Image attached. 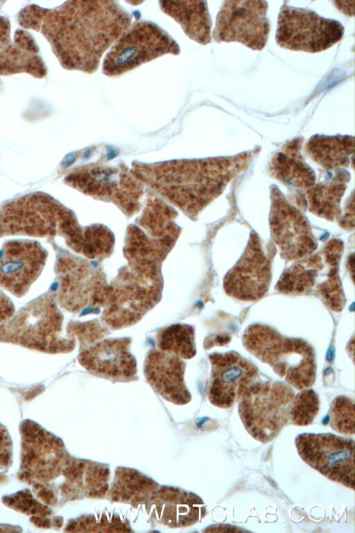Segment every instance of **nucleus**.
<instances>
[{
  "mask_svg": "<svg viewBox=\"0 0 355 533\" xmlns=\"http://www.w3.org/2000/svg\"><path fill=\"white\" fill-rule=\"evenodd\" d=\"M132 17L111 0L67 1L54 8L35 4L23 8L19 24L40 32L61 66L93 74L104 53L132 24Z\"/></svg>",
  "mask_w": 355,
  "mask_h": 533,
  "instance_id": "nucleus-1",
  "label": "nucleus"
},
{
  "mask_svg": "<svg viewBox=\"0 0 355 533\" xmlns=\"http://www.w3.org/2000/svg\"><path fill=\"white\" fill-rule=\"evenodd\" d=\"M23 235L53 239L62 237L77 253L85 237L74 213L51 195L35 192L0 205V237Z\"/></svg>",
  "mask_w": 355,
  "mask_h": 533,
  "instance_id": "nucleus-2",
  "label": "nucleus"
},
{
  "mask_svg": "<svg viewBox=\"0 0 355 533\" xmlns=\"http://www.w3.org/2000/svg\"><path fill=\"white\" fill-rule=\"evenodd\" d=\"M259 152V149H255L231 156L160 162L158 164L162 169L176 177L168 178L157 173L168 177L159 176L156 179L157 183L175 180V184L171 186L180 185L166 196L170 198L181 188L183 202L180 207L191 216H196L223 192L232 179L248 167Z\"/></svg>",
  "mask_w": 355,
  "mask_h": 533,
  "instance_id": "nucleus-3",
  "label": "nucleus"
},
{
  "mask_svg": "<svg viewBox=\"0 0 355 533\" xmlns=\"http://www.w3.org/2000/svg\"><path fill=\"white\" fill-rule=\"evenodd\" d=\"M21 456L19 478L31 485L36 496L47 505L58 502L59 479L64 487L74 457L62 440L35 422L25 420L20 425Z\"/></svg>",
  "mask_w": 355,
  "mask_h": 533,
  "instance_id": "nucleus-4",
  "label": "nucleus"
},
{
  "mask_svg": "<svg viewBox=\"0 0 355 533\" xmlns=\"http://www.w3.org/2000/svg\"><path fill=\"white\" fill-rule=\"evenodd\" d=\"M63 315L53 290L32 300L0 324V342L49 354L73 350L76 339L62 335Z\"/></svg>",
  "mask_w": 355,
  "mask_h": 533,
  "instance_id": "nucleus-5",
  "label": "nucleus"
},
{
  "mask_svg": "<svg viewBox=\"0 0 355 533\" xmlns=\"http://www.w3.org/2000/svg\"><path fill=\"white\" fill-rule=\"evenodd\" d=\"M243 343L250 353L269 364L291 387L303 390L314 384L315 355L306 341L284 337L271 327L256 323L245 330Z\"/></svg>",
  "mask_w": 355,
  "mask_h": 533,
  "instance_id": "nucleus-6",
  "label": "nucleus"
},
{
  "mask_svg": "<svg viewBox=\"0 0 355 533\" xmlns=\"http://www.w3.org/2000/svg\"><path fill=\"white\" fill-rule=\"evenodd\" d=\"M49 242L56 251L53 291L58 305L73 314L103 308L110 291L103 273L62 249L52 239Z\"/></svg>",
  "mask_w": 355,
  "mask_h": 533,
  "instance_id": "nucleus-7",
  "label": "nucleus"
},
{
  "mask_svg": "<svg viewBox=\"0 0 355 533\" xmlns=\"http://www.w3.org/2000/svg\"><path fill=\"white\" fill-rule=\"evenodd\" d=\"M294 398L293 390L283 382H253L238 408L245 430L261 443L275 439L291 419Z\"/></svg>",
  "mask_w": 355,
  "mask_h": 533,
  "instance_id": "nucleus-8",
  "label": "nucleus"
},
{
  "mask_svg": "<svg viewBox=\"0 0 355 533\" xmlns=\"http://www.w3.org/2000/svg\"><path fill=\"white\" fill-rule=\"evenodd\" d=\"M162 289V278L140 273L129 266L121 269L110 285L102 321L112 330L136 324L159 303Z\"/></svg>",
  "mask_w": 355,
  "mask_h": 533,
  "instance_id": "nucleus-9",
  "label": "nucleus"
},
{
  "mask_svg": "<svg viewBox=\"0 0 355 533\" xmlns=\"http://www.w3.org/2000/svg\"><path fill=\"white\" fill-rule=\"evenodd\" d=\"M180 53L178 44L157 24L150 21H137L107 53L102 71L108 77H117L164 55Z\"/></svg>",
  "mask_w": 355,
  "mask_h": 533,
  "instance_id": "nucleus-10",
  "label": "nucleus"
},
{
  "mask_svg": "<svg viewBox=\"0 0 355 533\" xmlns=\"http://www.w3.org/2000/svg\"><path fill=\"white\" fill-rule=\"evenodd\" d=\"M344 27L338 21L313 10L282 5L275 35L282 48L315 53L329 49L343 37Z\"/></svg>",
  "mask_w": 355,
  "mask_h": 533,
  "instance_id": "nucleus-11",
  "label": "nucleus"
},
{
  "mask_svg": "<svg viewBox=\"0 0 355 533\" xmlns=\"http://www.w3.org/2000/svg\"><path fill=\"white\" fill-rule=\"evenodd\" d=\"M297 452L311 467L329 480L354 489V441L331 433H304Z\"/></svg>",
  "mask_w": 355,
  "mask_h": 533,
  "instance_id": "nucleus-12",
  "label": "nucleus"
},
{
  "mask_svg": "<svg viewBox=\"0 0 355 533\" xmlns=\"http://www.w3.org/2000/svg\"><path fill=\"white\" fill-rule=\"evenodd\" d=\"M268 7L266 1H225L216 16L214 40L238 42L252 50H262L270 28Z\"/></svg>",
  "mask_w": 355,
  "mask_h": 533,
  "instance_id": "nucleus-13",
  "label": "nucleus"
},
{
  "mask_svg": "<svg viewBox=\"0 0 355 533\" xmlns=\"http://www.w3.org/2000/svg\"><path fill=\"white\" fill-rule=\"evenodd\" d=\"M269 225L272 238L285 260H302L317 248L309 221L276 187L271 189Z\"/></svg>",
  "mask_w": 355,
  "mask_h": 533,
  "instance_id": "nucleus-14",
  "label": "nucleus"
},
{
  "mask_svg": "<svg viewBox=\"0 0 355 533\" xmlns=\"http://www.w3.org/2000/svg\"><path fill=\"white\" fill-rule=\"evenodd\" d=\"M271 279V258L259 235L252 232L242 255L225 276L224 290L236 299L254 301L267 293Z\"/></svg>",
  "mask_w": 355,
  "mask_h": 533,
  "instance_id": "nucleus-15",
  "label": "nucleus"
},
{
  "mask_svg": "<svg viewBox=\"0 0 355 533\" xmlns=\"http://www.w3.org/2000/svg\"><path fill=\"white\" fill-rule=\"evenodd\" d=\"M48 251L36 240L12 239L0 250V286L17 297L24 296L39 278Z\"/></svg>",
  "mask_w": 355,
  "mask_h": 533,
  "instance_id": "nucleus-16",
  "label": "nucleus"
},
{
  "mask_svg": "<svg viewBox=\"0 0 355 533\" xmlns=\"http://www.w3.org/2000/svg\"><path fill=\"white\" fill-rule=\"evenodd\" d=\"M211 374L208 387L210 403L230 408L241 398L258 375L257 367L235 352L209 355Z\"/></svg>",
  "mask_w": 355,
  "mask_h": 533,
  "instance_id": "nucleus-17",
  "label": "nucleus"
},
{
  "mask_svg": "<svg viewBox=\"0 0 355 533\" xmlns=\"http://www.w3.org/2000/svg\"><path fill=\"white\" fill-rule=\"evenodd\" d=\"M129 337L105 339L80 350L79 364L87 371L106 378L125 381L135 378L137 361L130 353Z\"/></svg>",
  "mask_w": 355,
  "mask_h": 533,
  "instance_id": "nucleus-18",
  "label": "nucleus"
},
{
  "mask_svg": "<svg viewBox=\"0 0 355 533\" xmlns=\"http://www.w3.org/2000/svg\"><path fill=\"white\" fill-rule=\"evenodd\" d=\"M20 73L42 78L47 69L30 33L18 28L12 37L10 21L0 16V75Z\"/></svg>",
  "mask_w": 355,
  "mask_h": 533,
  "instance_id": "nucleus-19",
  "label": "nucleus"
},
{
  "mask_svg": "<svg viewBox=\"0 0 355 533\" xmlns=\"http://www.w3.org/2000/svg\"><path fill=\"white\" fill-rule=\"evenodd\" d=\"M145 507L158 523L171 528L191 526L206 513L198 495L167 486H159Z\"/></svg>",
  "mask_w": 355,
  "mask_h": 533,
  "instance_id": "nucleus-20",
  "label": "nucleus"
},
{
  "mask_svg": "<svg viewBox=\"0 0 355 533\" xmlns=\"http://www.w3.org/2000/svg\"><path fill=\"white\" fill-rule=\"evenodd\" d=\"M182 358L159 350H150L145 359L144 373L148 384L163 398L173 404L189 403L191 396L184 379Z\"/></svg>",
  "mask_w": 355,
  "mask_h": 533,
  "instance_id": "nucleus-21",
  "label": "nucleus"
},
{
  "mask_svg": "<svg viewBox=\"0 0 355 533\" xmlns=\"http://www.w3.org/2000/svg\"><path fill=\"white\" fill-rule=\"evenodd\" d=\"M304 139L297 137L287 142L272 157L269 172L276 179L297 189H309L315 183L313 170L301 154Z\"/></svg>",
  "mask_w": 355,
  "mask_h": 533,
  "instance_id": "nucleus-22",
  "label": "nucleus"
},
{
  "mask_svg": "<svg viewBox=\"0 0 355 533\" xmlns=\"http://www.w3.org/2000/svg\"><path fill=\"white\" fill-rule=\"evenodd\" d=\"M163 12L172 17L184 33L198 44L211 42V19L207 1H159Z\"/></svg>",
  "mask_w": 355,
  "mask_h": 533,
  "instance_id": "nucleus-23",
  "label": "nucleus"
},
{
  "mask_svg": "<svg viewBox=\"0 0 355 533\" xmlns=\"http://www.w3.org/2000/svg\"><path fill=\"white\" fill-rule=\"evenodd\" d=\"M309 157L326 170L353 166L354 137L350 135H315L306 143Z\"/></svg>",
  "mask_w": 355,
  "mask_h": 533,
  "instance_id": "nucleus-24",
  "label": "nucleus"
},
{
  "mask_svg": "<svg viewBox=\"0 0 355 533\" xmlns=\"http://www.w3.org/2000/svg\"><path fill=\"white\" fill-rule=\"evenodd\" d=\"M334 178L306 189V196L309 212L333 221L341 217L340 202L349 180V175L343 169L336 170Z\"/></svg>",
  "mask_w": 355,
  "mask_h": 533,
  "instance_id": "nucleus-25",
  "label": "nucleus"
},
{
  "mask_svg": "<svg viewBox=\"0 0 355 533\" xmlns=\"http://www.w3.org/2000/svg\"><path fill=\"white\" fill-rule=\"evenodd\" d=\"M321 250L311 254L286 269L278 280L275 289L285 294H313L319 285V277L327 266Z\"/></svg>",
  "mask_w": 355,
  "mask_h": 533,
  "instance_id": "nucleus-26",
  "label": "nucleus"
},
{
  "mask_svg": "<svg viewBox=\"0 0 355 533\" xmlns=\"http://www.w3.org/2000/svg\"><path fill=\"white\" fill-rule=\"evenodd\" d=\"M159 485L153 479L132 468L118 467L107 493L114 502L132 506L146 505Z\"/></svg>",
  "mask_w": 355,
  "mask_h": 533,
  "instance_id": "nucleus-27",
  "label": "nucleus"
},
{
  "mask_svg": "<svg viewBox=\"0 0 355 533\" xmlns=\"http://www.w3.org/2000/svg\"><path fill=\"white\" fill-rule=\"evenodd\" d=\"M157 345L161 351L190 359L196 354L194 328L184 323L163 328L157 332Z\"/></svg>",
  "mask_w": 355,
  "mask_h": 533,
  "instance_id": "nucleus-28",
  "label": "nucleus"
},
{
  "mask_svg": "<svg viewBox=\"0 0 355 533\" xmlns=\"http://www.w3.org/2000/svg\"><path fill=\"white\" fill-rule=\"evenodd\" d=\"M320 402L317 394L312 389H303L295 396L291 410V420L298 426L310 425L319 412Z\"/></svg>",
  "mask_w": 355,
  "mask_h": 533,
  "instance_id": "nucleus-29",
  "label": "nucleus"
},
{
  "mask_svg": "<svg viewBox=\"0 0 355 533\" xmlns=\"http://www.w3.org/2000/svg\"><path fill=\"white\" fill-rule=\"evenodd\" d=\"M130 527L119 518L118 516H85L69 522L66 526L67 532H129Z\"/></svg>",
  "mask_w": 355,
  "mask_h": 533,
  "instance_id": "nucleus-30",
  "label": "nucleus"
},
{
  "mask_svg": "<svg viewBox=\"0 0 355 533\" xmlns=\"http://www.w3.org/2000/svg\"><path fill=\"white\" fill-rule=\"evenodd\" d=\"M66 330L68 337L78 341L80 351L96 344L109 334L107 327L97 319L86 322L70 321Z\"/></svg>",
  "mask_w": 355,
  "mask_h": 533,
  "instance_id": "nucleus-31",
  "label": "nucleus"
},
{
  "mask_svg": "<svg viewBox=\"0 0 355 533\" xmlns=\"http://www.w3.org/2000/svg\"><path fill=\"white\" fill-rule=\"evenodd\" d=\"M330 425L344 434L354 433V405L350 398L340 396L331 403L329 409Z\"/></svg>",
  "mask_w": 355,
  "mask_h": 533,
  "instance_id": "nucleus-32",
  "label": "nucleus"
},
{
  "mask_svg": "<svg viewBox=\"0 0 355 533\" xmlns=\"http://www.w3.org/2000/svg\"><path fill=\"white\" fill-rule=\"evenodd\" d=\"M3 501L7 506L32 516V518H48L51 514L49 507L34 499L27 489L5 496Z\"/></svg>",
  "mask_w": 355,
  "mask_h": 533,
  "instance_id": "nucleus-33",
  "label": "nucleus"
},
{
  "mask_svg": "<svg viewBox=\"0 0 355 533\" xmlns=\"http://www.w3.org/2000/svg\"><path fill=\"white\" fill-rule=\"evenodd\" d=\"M12 463V441L6 428L0 423V468Z\"/></svg>",
  "mask_w": 355,
  "mask_h": 533,
  "instance_id": "nucleus-34",
  "label": "nucleus"
},
{
  "mask_svg": "<svg viewBox=\"0 0 355 533\" xmlns=\"http://www.w3.org/2000/svg\"><path fill=\"white\" fill-rule=\"evenodd\" d=\"M15 313L11 300L0 290V323L10 319Z\"/></svg>",
  "mask_w": 355,
  "mask_h": 533,
  "instance_id": "nucleus-35",
  "label": "nucleus"
},
{
  "mask_svg": "<svg viewBox=\"0 0 355 533\" xmlns=\"http://www.w3.org/2000/svg\"><path fill=\"white\" fill-rule=\"evenodd\" d=\"M343 228L347 230L354 229V194L349 201L345 214L338 220Z\"/></svg>",
  "mask_w": 355,
  "mask_h": 533,
  "instance_id": "nucleus-36",
  "label": "nucleus"
},
{
  "mask_svg": "<svg viewBox=\"0 0 355 533\" xmlns=\"http://www.w3.org/2000/svg\"><path fill=\"white\" fill-rule=\"evenodd\" d=\"M335 6L343 14L348 17H353L354 14V1H333Z\"/></svg>",
  "mask_w": 355,
  "mask_h": 533,
  "instance_id": "nucleus-37",
  "label": "nucleus"
},
{
  "mask_svg": "<svg viewBox=\"0 0 355 533\" xmlns=\"http://www.w3.org/2000/svg\"><path fill=\"white\" fill-rule=\"evenodd\" d=\"M75 158H76V155L74 153H71L68 155L62 162L63 165L64 167H68L71 165L73 162V160H75Z\"/></svg>",
  "mask_w": 355,
  "mask_h": 533,
  "instance_id": "nucleus-38",
  "label": "nucleus"
}]
</instances>
